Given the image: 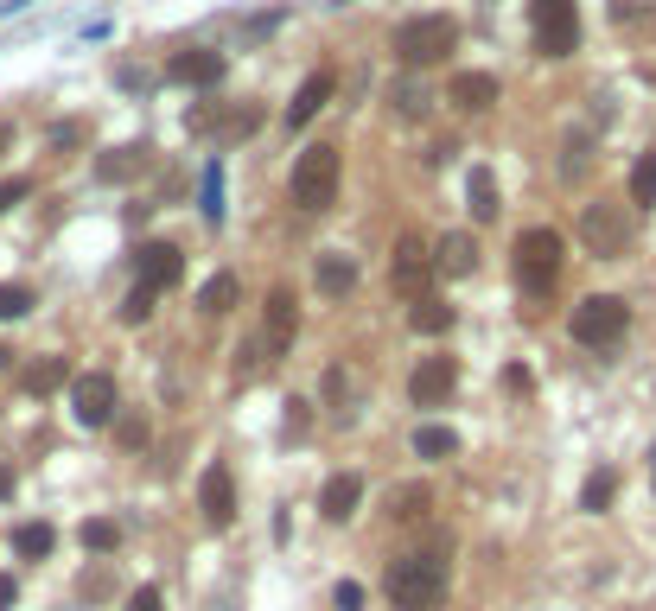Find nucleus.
<instances>
[{"label":"nucleus","instance_id":"3","mask_svg":"<svg viewBox=\"0 0 656 611\" xmlns=\"http://www.w3.org/2000/svg\"><path fill=\"white\" fill-rule=\"evenodd\" d=\"M567 331H574V344H586V351H612V344L631 331V306L618 300V293H586V300L567 312Z\"/></svg>","mask_w":656,"mask_h":611},{"label":"nucleus","instance_id":"37","mask_svg":"<svg viewBox=\"0 0 656 611\" xmlns=\"http://www.w3.org/2000/svg\"><path fill=\"white\" fill-rule=\"evenodd\" d=\"M153 300H160L153 287H134L128 300H122V325H141V319H153Z\"/></svg>","mask_w":656,"mask_h":611},{"label":"nucleus","instance_id":"6","mask_svg":"<svg viewBox=\"0 0 656 611\" xmlns=\"http://www.w3.org/2000/svg\"><path fill=\"white\" fill-rule=\"evenodd\" d=\"M529 26H535V51H542V58H574L580 51L574 0H529Z\"/></svg>","mask_w":656,"mask_h":611},{"label":"nucleus","instance_id":"9","mask_svg":"<svg viewBox=\"0 0 656 611\" xmlns=\"http://www.w3.org/2000/svg\"><path fill=\"white\" fill-rule=\"evenodd\" d=\"M71 414H77L83 427H109L115 421V376L109 370L71 376Z\"/></svg>","mask_w":656,"mask_h":611},{"label":"nucleus","instance_id":"24","mask_svg":"<svg viewBox=\"0 0 656 611\" xmlns=\"http://www.w3.org/2000/svg\"><path fill=\"white\" fill-rule=\"evenodd\" d=\"M236 293H243V281H236V274L223 268V274H211V281H204L198 306H204V312H211V319H217V312H230V306H236Z\"/></svg>","mask_w":656,"mask_h":611},{"label":"nucleus","instance_id":"28","mask_svg":"<svg viewBox=\"0 0 656 611\" xmlns=\"http://www.w3.org/2000/svg\"><path fill=\"white\" fill-rule=\"evenodd\" d=\"M612 497H618V471H593V478L580 484V510H593V516L606 510Z\"/></svg>","mask_w":656,"mask_h":611},{"label":"nucleus","instance_id":"48","mask_svg":"<svg viewBox=\"0 0 656 611\" xmlns=\"http://www.w3.org/2000/svg\"><path fill=\"white\" fill-rule=\"evenodd\" d=\"M7 363H13V351H7V344H0V370H7Z\"/></svg>","mask_w":656,"mask_h":611},{"label":"nucleus","instance_id":"14","mask_svg":"<svg viewBox=\"0 0 656 611\" xmlns=\"http://www.w3.org/2000/svg\"><path fill=\"white\" fill-rule=\"evenodd\" d=\"M153 166V147L147 141H128V147H109L96 160V179L102 185H128V179H141V172Z\"/></svg>","mask_w":656,"mask_h":611},{"label":"nucleus","instance_id":"4","mask_svg":"<svg viewBox=\"0 0 656 611\" xmlns=\"http://www.w3.org/2000/svg\"><path fill=\"white\" fill-rule=\"evenodd\" d=\"M516 281H523V293H548L561 281V261H567V242L561 230H548V223H535V230L516 236Z\"/></svg>","mask_w":656,"mask_h":611},{"label":"nucleus","instance_id":"41","mask_svg":"<svg viewBox=\"0 0 656 611\" xmlns=\"http://www.w3.org/2000/svg\"><path fill=\"white\" fill-rule=\"evenodd\" d=\"M128 611H166V599H160V586H141V592H134V599H128Z\"/></svg>","mask_w":656,"mask_h":611},{"label":"nucleus","instance_id":"42","mask_svg":"<svg viewBox=\"0 0 656 611\" xmlns=\"http://www.w3.org/2000/svg\"><path fill=\"white\" fill-rule=\"evenodd\" d=\"M26 191H32L26 179H0V211H7V204H20V198H26Z\"/></svg>","mask_w":656,"mask_h":611},{"label":"nucleus","instance_id":"5","mask_svg":"<svg viewBox=\"0 0 656 611\" xmlns=\"http://www.w3.org/2000/svg\"><path fill=\"white\" fill-rule=\"evenodd\" d=\"M338 198V147H306L300 160H293V204L300 211H332Z\"/></svg>","mask_w":656,"mask_h":611},{"label":"nucleus","instance_id":"25","mask_svg":"<svg viewBox=\"0 0 656 611\" xmlns=\"http://www.w3.org/2000/svg\"><path fill=\"white\" fill-rule=\"evenodd\" d=\"M586 166H593V134L574 128L567 147H561V179H586Z\"/></svg>","mask_w":656,"mask_h":611},{"label":"nucleus","instance_id":"16","mask_svg":"<svg viewBox=\"0 0 656 611\" xmlns=\"http://www.w3.org/2000/svg\"><path fill=\"white\" fill-rule=\"evenodd\" d=\"M332 90H338V77H332V71H313V77L300 83V96L287 102V128H306V121H313L325 102H332Z\"/></svg>","mask_w":656,"mask_h":611},{"label":"nucleus","instance_id":"2","mask_svg":"<svg viewBox=\"0 0 656 611\" xmlns=\"http://www.w3.org/2000/svg\"><path fill=\"white\" fill-rule=\"evenodd\" d=\"M453 45H459V20H453V13H414V20L395 26V58H402L408 71L440 64Z\"/></svg>","mask_w":656,"mask_h":611},{"label":"nucleus","instance_id":"36","mask_svg":"<svg viewBox=\"0 0 656 611\" xmlns=\"http://www.w3.org/2000/svg\"><path fill=\"white\" fill-rule=\"evenodd\" d=\"M268 370V357H262V344H243V351H236V363H230V376L236 382H255V376H262Z\"/></svg>","mask_w":656,"mask_h":611},{"label":"nucleus","instance_id":"33","mask_svg":"<svg viewBox=\"0 0 656 611\" xmlns=\"http://www.w3.org/2000/svg\"><path fill=\"white\" fill-rule=\"evenodd\" d=\"M26 312H32V287H26V281H7V287H0V325H7V319H26Z\"/></svg>","mask_w":656,"mask_h":611},{"label":"nucleus","instance_id":"35","mask_svg":"<svg viewBox=\"0 0 656 611\" xmlns=\"http://www.w3.org/2000/svg\"><path fill=\"white\" fill-rule=\"evenodd\" d=\"M204 223H223V166H204Z\"/></svg>","mask_w":656,"mask_h":611},{"label":"nucleus","instance_id":"10","mask_svg":"<svg viewBox=\"0 0 656 611\" xmlns=\"http://www.w3.org/2000/svg\"><path fill=\"white\" fill-rule=\"evenodd\" d=\"M179 281H185V255H179V242H141V255H134V287L166 293V287H179Z\"/></svg>","mask_w":656,"mask_h":611},{"label":"nucleus","instance_id":"22","mask_svg":"<svg viewBox=\"0 0 656 611\" xmlns=\"http://www.w3.org/2000/svg\"><path fill=\"white\" fill-rule=\"evenodd\" d=\"M357 287V261L351 255H319V293L325 300H338V293Z\"/></svg>","mask_w":656,"mask_h":611},{"label":"nucleus","instance_id":"26","mask_svg":"<svg viewBox=\"0 0 656 611\" xmlns=\"http://www.w3.org/2000/svg\"><path fill=\"white\" fill-rule=\"evenodd\" d=\"M408 325H414V331H427V338H440V331H453V306H446V300H414Z\"/></svg>","mask_w":656,"mask_h":611},{"label":"nucleus","instance_id":"19","mask_svg":"<svg viewBox=\"0 0 656 611\" xmlns=\"http://www.w3.org/2000/svg\"><path fill=\"white\" fill-rule=\"evenodd\" d=\"M465 211H472V223H491L504 204H497V172L491 166H472L465 172Z\"/></svg>","mask_w":656,"mask_h":611},{"label":"nucleus","instance_id":"7","mask_svg":"<svg viewBox=\"0 0 656 611\" xmlns=\"http://www.w3.org/2000/svg\"><path fill=\"white\" fill-rule=\"evenodd\" d=\"M580 242L599 261H618V255L631 249V211H625V204H612V198H593L580 211Z\"/></svg>","mask_w":656,"mask_h":611},{"label":"nucleus","instance_id":"1","mask_svg":"<svg viewBox=\"0 0 656 611\" xmlns=\"http://www.w3.org/2000/svg\"><path fill=\"white\" fill-rule=\"evenodd\" d=\"M383 592L395 611H440L446 605V561L440 554H395L383 573Z\"/></svg>","mask_w":656,"mask_h":611},{"label":"nucleus","instance_id":"17","mask_svg":"<svg viewBox=\"0 0 656 611\" xmlns=\"http://www.w3.org/2000/svg\"><path fill=\"white\" fill-rule=\"evenodd\" d=\"M293 331H300V306H293V287L268 293V351H287Z\"/></svg>","mask_w":656,"mask_h":611},{"label":"nucleus","instance_id":"39","mask_svg":"<svg viewBox=\"0 0 656 611\" xmlns=\"http://www.w3.org/2000/svg\"><path fill=\"white\" fill-rule=\"evenodd\" d=\"M332 605H338V611H364V586H357V580H338Z\"/></svg>","mask_w":656,"mask_h":611},{"label":"nucleus","instance_id":"18","mask_svg":"<svg viewBox=\"0 0 656 611\" xmlns=\"http://www.w3.org/2000/svg\"><path fill=\"white\" fill-rule=\"evenodd\" d=\"M446 96H453L465 115H485L491 102H497V77H491V71H459V77H453V90H446Z\"/></svg>","mask_w":656,"mask_h":611},{"label":"nucleus","instance_id":"30","mask_svg":"<svg viewBox=\"0 0 656 611\" xmlns=\"http://www.w3.org/2000/svg\"><path fill=\"white\" fill-rule=\"evenodd\" d=\"M389 516H402V522H421V516H427V484H402V491L389 497Z\"/></svg>","mask_w":656,"mask_h":611},{"label":"nucleus","instance_id":"11","mask_svg":"<svg viewBox=\"0 0 656 611\" xmlns=\"http://www.w3.org/2000/svg\"><path fill=\"white\" fill-rule=\"evenodd\" d=\"M459 389V363L453 357H421L408 376V401L414 408H446V395Z\"/></svg>","mask_w":656,"mask_h":611},{"label":"nucleus","instance_id":"45","mask_svg":"<svg viewBox=\"0 0 656 611\" xmlns=\"http://www.w3.org/2000/svg\"><path fill=\"white\" fill-rule=\"evenodd\" d=\"M0 497H13V471L7 465H0Z\"/></svg>","mask_w":656,"mask_h":611},{"label":"nucleus","instance_id":"40","mask_svg":"<svg viewBox=\"0 0 656 611\" xmlns=\"http://www.w3.org/2000/svg\"><path fill=\"white\" fill-rule=\"evenodd\" d=\"M83 134H90V128H83V121H58V128H51V147H77Z\"/></svg>","mask_w":656,"mask_h":611},{"label":"nucleus","instance_id":"43","mask_svg":"<svg viewBox=\"0 0 656 611\" xmlns=\"http://www.w3.org/2000/svg\"><path fill=\"white\" fill-rule=\"evenodd\" d=\"M287 433H306V401H287Z\"/></svg>","mask_w":656,"mask_h":611},{"label":"nucleus","instance_id":"46","mask_svg":"<svg viewBox=\"0 0 656 611\" xmlns=\"http://www.w3.org/2000/svg\"><path fill=\"white\" fill-rule=\"evenodd\" d=\"M13 147V128H7V121H0V153H7Z\"/></svg>","mask_w":656,"mask_h":611},{"label":"nucleus","instance_id":"32","mask_svg":"<svg viewBox=\"0 0 656 611\" xmlns=\"http://www.w3.org/2000/svg\"><path fill=\"white\" fill-rule=\"evenodd\" d=\"M631 204H656V153L631 166Z\"/></svg>","mask_w":656,"mask_h":611},{"label":"nucleus","instance_id":"8","mask_svg":"<svg viewBox=\"0 0 656 611\" xmlns=\"http://www.w3.org/2000/svg\"><path fill=\"white\" fill-rule=\"evenodd\" d=\"M427 281H434V249H427L421 236H402L389 255V293H402V300H427Z\"/></svg>","mask_w":656,"mask_h":611},{"label":"nucleus","instance_id":"12","mask_svg":"<svg viewBox=\"0 0 656 611\" xmlns=\"http://www.w3.org/2000/svg\"><path fill=\"white\" fill-rule=\"evenodd\" d=\"M198 510L211 529H230L236 522V478H230V465H204V478H198Z\"/></svg>","mask_w":656,"mask_h":611},{"label":"nucleus","instance_id":"23","mask_svg":"<svg viewBox=\"0 0 656 611\" xmlns=\"http://www.w3.org/2000/svg\"><path fill=\"white\" fill-rule=\"evenodd\" d=\"M20 382H26V395H51V389H64V382H71V363H64V357H39Z\"/></svg>","mask_w":656,"mask_h":611},{"label":"nucleus","instance_id":"49","mask_svg":"<svg viewBox=\"0 0 656 611\" xmlns=\"http://www.w3.org/2000/svg\"><path fill=\"white\" fill-rule=\"evenodd\" d=\"M650 478H656V446H650Z\"/></svg>","mask_w":656,"mask_h":611},{"label":"nucleus","instance_id":"21","mask_svg":"<svg viewBox=\"0 0 656 611\" xmlns=\"http://www.w3.org/2000/svg\"><path fill=\"white\" fill-rule=\"evenodd\" d=\"M51 548H58V529H51V522H20V529H13V554H20V561H45Z\"/></svg>","mask_w":656,"mask_h":611},{"label":"nucleus","instance_id":"27","mask_svg":"<svg viewBox=\"0 0 656 611\" xmlns=\"http://www.w3.org/2000/svg\"><path fill=\"white\" fill-rule=\"evenodd\" d=\"M83 548H90V554H115V548H122V522H115V516H90V522H83Z\"/></svg>","mask_w":656,"mask_h":611},{"label":"nucleus","instance_id":"34","mask_svg":"<svg viewBox=\"0 0 656 611\" xmlns=\"http://www.w3.org/2000/svg\"><path fill=\"white\" fill-rule=\"evenodd\" d=\"M77 599H90V605H102V599H115V573L109 567H90L77 580Z\"/></svg>","mask_w":656,"mask_h":611},{"label":"nucleus","instance_id":"29","mask_svg":"<svg viewBox=\"0 0 656 611\" xmlns=\"http://www.w3.org/2000/svg\"><path fill=\"white\" fill-rule=\"evenodd\" d=\"M414 452H421V459H453L459 440H453V427H421L414 433Z\"/></svg>","mask_w":656,"mask_h":611},{"label":"nucleus","instance_id":"31","mask_svg":"<svg viewBox=\"0 0 656 611\" xmlns=\"http://www.w3.org/2000/svg\"><path fill=\"white\" fill-rule=\"evenodd\" d=\"M109 427H115V440H122L128 452H141V446H147V433H153V427H147V414H122V408H115V421H109Z\"/></svg>","mask_w":656,"mask_h":611},{"label":"nucleus","instance_id":"47","mask_svg":"<svg viewBox=\"0 0 656 611\" xmlns=\"http://www.w3.org/2000/svg\"><path fill=\"white\" fill-rule=\"evenodd\" d=\"M13 7H26V0H0V13H13Z\"/></svg>","mask_w":656,"mask_h":611},{"label":"nucleus","instance_id":"20","mask_svg":"<svg viewBox=\"0 0 656 611\" xmlns=\"http://www.w3.org/2000/svg\"><path fill=\"white\" fill-rule=\"evenodd\" d=\"M434 268H446V274H472V268H478V242L465 236V230L440 236V242H434Z\"/></svg>","mask_w":656,"mask_h":611},{"label":"nucleus","instance_id":"38","mask_svg":"<svg viewBox=\"0 0 656 611\" xmlns=\"http://www.w3.org/2000/svg\"><path fill=\"white\" fill-rule=\"evenodd\" d=\"M606 13H612L618 26H637V20H644V13H656V0H612Z\"/></svg>","mask_w":656,"mask_h":611},{"label":"nucleus","instance_id":"44","mask_svg":"<svg viewBox=\"0 0 656 611\" xmlns=\"http://www.w3.org/2000/svg\"><path fill=\"white\" fill-rule=\"evenodd\" d=\"M13 599H20V580H13V573H0V611H7Z\"/></svg>","mask_w":656,"mask_h":611},{"label":"nucleus","instance_id":"13","mask_svg":"<svg viewBox=\"0 0 656 611\" xmlns=\"http://www.w3.org/2000/svg\"><path fill=\"white\" fill-rule=\"evenodd\" d=\"M223 71H230V58H223V51H204V45L172 58V83H192V90H217Z\"/></svg>","mask_w":656,"mask_h":611},{"label":"nucleus","instance_id":"15","mask_svg":"<svg viewBox=\"0 0 656 611\" xmlns=\"http://www.w3.org/2000/svg\"><path fill=\"white\" fill-rule=\"evenodd\" d=\"M357 503H364V478H357V471H338V478H325V491H319V516H325V522L357 516Z\"/></svg>","mask_w":656,"mask_h":611}]
</instances>
